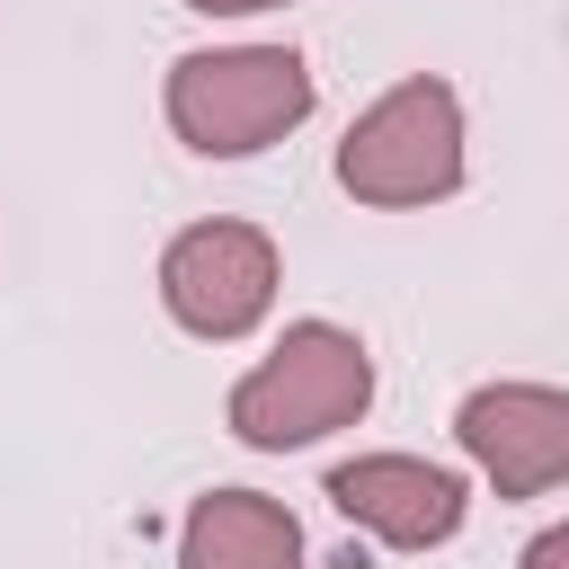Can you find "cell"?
<instances>
[{"mask_svg": "<svg viewBox=\"0 0 569 569\" xmlns=\"http://www.w3.org/2000/svg\"><path fill=\"white\" fill-rule=\"evenodd\" d=\"M187 9H204V18H258V9H284V0H187Z\"/></svg>", "mask_w": 569, "mask_h": 569, "instance_id": "obj_9", "label": "cell"}, {"mask_svg": "<svg viewBox=\"0 0 569 569\" xmlns=\"http://www.w3.org/2000/svg\"><path fill=\"white\" fill-rule=\"evenodd\" d=\"M276 284H284L276 240H267L258 222H231V213L187 222V231L160 249V302H169V320H178L187 338H204V347L249 338V329L276 311Z\"/></svg>", "mask_w": 569, "mask_h": 569, "instance_id": "obj_4", "label": "cell"}, {"mask_svg": "<svg viewBox=\"0 0 569 569\" xmlns=\"http://www.w3.org/2000/svg\"><path fill=\"white\" fill-rule=\"evenodd\" d=\"M178 569H302V525L267 489H204L178 525Z\"/></svg>", "mask_w": 569, "mask_h": 569, "instance_id": "obj_7", "label": "cell"}, {"mask_svg": "<svg viewBox=\"0 0 569 569\" xmlns=\"http://www.w3.org/2000/svg\"><path fill=\"white\" fill-rule=\"evenodd\" d=\"M338 187L373 213H409V204H445L462 187V98L436 71L391 80L338 142Z\"/></svg>", "mask_w": 569, "mask_h": 569, "instance_id": "obj_3", "label": "cell"}, {"mask_svg": "<svg viewBox=\"0 0 569 569\" xmlns=\"http://www.w3.org/2000/svg\"><path fill=\"white\" fill-rule=\"evenodd\" d=\"M373 409V356L356 329L338 320H293L240 382H231V436L249 453H293V445H320L338 427H356Z\"/></svg>", "mask_w": 569, "mask_h": 569, "instance_id": "obj_2", "label": "cell"}, {"mask_svg": "<svg viewBox=\"0 0 569 569\" xmlns=\"http://www.w3.org/2000/svg\"><path fill=\"white\" fill-rule=\"evenodd\" d=\"M320 80L293 44H204V53H178L169 62V133L196 151V160H249L267 142H284L302 116H311Z\"/></svg>", "mask_w": 569, "mask_h": 569, "instance_id": "obj_1", "label": "cell"}, {"mask_svg": "<svg viewBox=\"0 0 569 569\" xmlns=\"http://www.w3.org/2000/svg\"><path fill=\"white\" fill-rule=\"evenodd\" d=\"M329 507L391 551H436V542L462 533L471 489H462V471H445L427 453H356V462L329 471Z\"/></svg>", "mask_w": 569, "mask_h": 569, "instance_id": "obj_6", "label": "cell"}, {"mask_svg": "<svg viewBox=\"0 0 569 569\" xmlns=\"http://www.w3.org/2000/svg\"><path fill=\"white\" fill-rule=\"evenodd\" d=\"M525 569H569V525H542L525 542Z\"/></svg>", "mask_w": 569, "mask_h": 569, "instance_id": "obj_8", "label": "cell"}, {"mask_svg": "<svg viewBox=\"0 0 569 569\" xmlns=\"http://www.w3.org/2000/svg\"><path fill=\"white\" fill-rule=\"evenodd\" d=\"M453 445L498 498H551L569 480V400L551 382H480L453 409Z\"/></svg>", "mask_w": 569, "mask_h": 569, "instance_id": "obj_5", "label": "cell"}]
</instances>
